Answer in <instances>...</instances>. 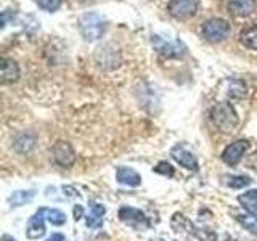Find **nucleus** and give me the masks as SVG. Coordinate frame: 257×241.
Listing matches in <instances>:
<instances>
[{
	"label": "nucleus",
	"instance_id": "nucleus-3",
	"mask_svg": "<svg viewBox=\"0 0 257 241\" xmlns=\"http://www.w3.org/2000/svg\"><path fill=\"white\" fill-rule=\"evenodd\" d=\"M230 24L222 18H211L203 24V36L209 42H219L228 36Z\"/></svg>",
	"mask_w": 257,
	"mask_h": 241
},
{
	"label": "nucleus",
	"instance_id": "nucleus-30",
	"mask_svg": "<svg viewBox=\"0 0 257 241\" xmlns=\"http://www.w3.org/2000/svg\"><path fill=\"white\" fill-rule=\"evenodd\" d=\"M63 191L66 196H76L77 195V193L74 191V188H71V187H63Z\"/></svg>",
	"mask_w": 257,
	"mask_h": 241
},
{
	"label": "nucleus",
	"instance_id": "nucleus-14",
	"mask_svg": "<svg viewBox=\"0 0 257 241\" xmlns=\"http://www.w3.org/2000/svg\"><path fill=\"white\" fill-rule=\"evenodd\" d=\"M255 0H228V10L236 16H247L254 12Z\"/></svg>",
	"mask_w": 257,
	"mask_h": 241
},
{
	"label": "nucleus",
	"instance_id": "nucleus-11",
	"mask_svg": "<svg viewBox=\"0 0 257 241\" xmlns=\"http://www.w3.org/2000/svg\"><path fill=\"white\" fill-rule=\"evenodd\" d=\"M171 227L177 231V233H183V235H188V236H196V230L198 227L193 225V222L185 217L180 212H175L171 219Z\"/></svg>",
	"mask_w": 257,
	"mask_h": 241
},
{
	"label": "nucleus",
	"instance_id": "nucleus-20",
	"mask_svg": "<svg viewBox=\"0 0 257 241\" xmlns=\"http://www.w3.org/2000/svg\"><path fill=\"white\" fill-rule=\"evenodd\" d=\"M241 44L247 48H252V50H257V26H251L244 29L241 32Z\"/></svg>",
	"mask_w": 257,
	"mask_h": 241
},
{
	"label": "nucleus",
	"instance_id": "nucleus-17",
	"mask_svg": "<svg viewBox=\"0 0 257 241\" xmlns=\"http://www.w3.org/2000/svg\"><path fill=\"white\" fill-rule=\"evenodd\" d=\"M225 85H227L228 98H231V100H241L246 95V85L241 82V80L228 79L227 82H225Z\"/></svg>",
	"mask_w": 257,
	"mask_h": 241
},
{
	"label": "nucleus",
	"instance_id": "nucleus-21",
	"mask_svg": "<svg viewBox=\"0 0 257 241\" xmlns=\"http://www.w3.org/2000/svg\"><path fill=\"white\" fill-rule=\"evenodd\" d=\"M251 177L247 175H233V177H228V182L227 185L230 188H235V190H239V188H244V187H249L251 185Z\"/></svg>",
	"mask_w": 257,
	"mask_h": 241
},
{
	"label": "nucleus",
	"instance_id": "nucleus-9",
	"mask_svg": "<svg viewBox=\"0 0 257 241\" xmlns=\"http://www.w3.org/2000/svg\"><path fill=\"white\" fill-rule=\"evenodd\" d=\"M171 155L177 163L183 166L185 169H190V171H196L198 169V161H196L195 155L185 148L183 145H175L171 151Z\"/></svg>",
	"mask_w": 257,
	"mask_h": 241
},
{
	"label": "nucleus",
	"instance_id": "nucleus-7",
	"mask_svg": "<svg viewBox=\"0 0 257 241\" xmlns=\"http://www.w3.org/2000/svg\"><path fill=\"white\" fill-rule=\"evenodd\" d=\"M198 10V0H171L169 13L177 20H187Z\"/></svg>",
	"mask_w": 257,
	"mask_h": 241
},
{
	"label": "nucleus",
	"instance_id": "nucleus-23",
	"mask_svg": "<svg viewBox=\"0 0 257 241\" xmlns=\"http://www.w3.org/2000/svg\"><path fill=\"white\" fill-rule=\"evenodd\" d=\"M156 174H161V175H166V177H172L174 175V167L167 163V161H161L158 163V166L153 169Z\"/></svg>",
	"mask_w": 257,
	"mask_h": 241
},
{
	"label": "nucleus",
	"instance_id": "nucleus-16",
	"mask_svg": "<svg viewBox=\"0 0 257 241\" xmlns=\"http://www.w3.org/2000/svg\"><path fill=\"white\" fill-rule=\"evenodd\" d=\"M36 196L34 190H18L13 191L10 196H8V203H10L12 207H21L26 203H31Z\"/></svg>",
	"mask_w": 257,
	"mask_h": 241
},
{
	"label": "nucleus",
	"instance_id": "nucleus-18",
	"mask_svg": "<svg viewBox=\"0 0 257 241\" xmlns=\"http://www.w3.org/2000/svg\"><path fill=\"white\" fill-rule=\"evenodd\" d=\"M20 77V68L13 60L4 58L2 64V80L4 82H13Z\"/></svg>",
	"mask_w": 257,
	"mask_h": 241
},
{
	"label": "nucleus",
	"instance_id": "nucleus-19",
	"mask_svg": "<svg viewBox=\"0 0 257 241\" xmlns=\"http://www.w3.org/2000/svg\"><path fill=\"white\" fill-rule=\"evenodd\" d=\"M40 209H42L45 219L52 225H55V227H61V225L66 223V214L60 211V209H48V207H40Z\"/></svg>",
	"mask_w": 257,
	"mask_h": 241
},
{
	"label": "nucleus",
	"instance_id": "nucleus-15",
	"mask_svg": "<svg viewBox=\"0 0 257 241\" xmlns=\"http://www.w3.org/2000/svg\"><path fill=\"white\" fill-rule=\"evenodd\" d=\"M238 201L247 214L257 217V190H249L243 195H239Z\"/></svg>",
	"mask_w": 257,
	"mask_h": 241
},
{
	"label": "nucleus",
	"instance_id": "nucleus-1",
	"mask_svg": "<svg viewBox=\"0 0 257 241\" xmlns=\"http://www.w3.org/2000/svg\"><path fill=\"white\" fill-rule=\"evenodd\" d=\"M211 119L222 134H233L239 124V117L230 103H217L211 111Z\"/></svg>",
	"mask_w": 257,
	"mask_h": 241
},
{
	"label": "nucleus",
	"instance_id": "nucleus-26",
	"mask_svg": "<svg viewBox=\"0 0 257 241\" xmlns=\"http://www.w3.org/2000/svg\"><path fill=\"white\" fill-rule=\"evenodd\" d=\"M85 223L88 228H100L103 225V217H98V215H93L92 212L87 215L85 219Z\"/></svg>",
	"mask_w": 257,
	"mask_h": 241
},
{
	"label": "nucleus",
	"instance_id": "nucleus-24",
	"mask_svg": "<svg viewBox=\"0 0 257 241\" xmlns=\"http://www.w3.org/2000/svg\"><path fill=\"white\" fill-rule=\"evenodd\" d=\"M195 238H198L199 241H217L215 231L209 230V228H198Z\"/></svg>",
	"mask_w": 257,
	"mask_h": 241
},
{
	"label": "nucleus",
	"instance_id": "nucleus-28",
	"mask_svg": "<svg viewBox=\"0 0 257 241\" xmlns=\"http://www.w3.org/2000/svg\"><path fill=\"white\" fill-rule=\"evenodd\" d=\"M72 214H74V220H80L84 217V207L80 206V204H76L74 209H72Z\"/></svg>",
	"mask_w": 257,
	"mask_h": 241
},
{
	"label": "nucleus",
	"instance_id": "nucleus-29",
	"mask_svg": "<svg viewBox=\"0 0 257 241\" xmlns=\"http://www.w3.org/2000/svg\"><path fill=\"white\" fill-rule=\"evenodd\" d=\"M45 241H64L63 233H52V236H48Z\"/></svg>",
	"mask_w": 257,
	"mask_h": 241
},
{
	"label": "nucleus",
	"instance_id": "nucleus-4",
	"mask_svg": "<svg viewBox=\"0 0 257 241\" xmlns=\"http://www.w3.org/2000/svg\"><path fill=\"white\" fill-rule=\"evenodd\" d=\"M119 220L128 225V227L137 230H147L148 228V219L140 209H135L131 206H122L119 209Z\"/></svg>",
	"mask_w": 257,
	"mask_h": 241
},
{
	"label": "nucleus",
	"instance_id": "nucleus-5",
	"mask_svg": "<svg viewBox=\"0 0 257 241\" xmlns=\"http://www.w3.org/2000/svg\"><path fill=\"white\" fill-rule=\"evenodd\" d=\"M52 156L53 161L61 167H71L76 163V151L72 150V147L68 142H56L52 148Z\"/></svg>",
	"mask_w": 257,
	"mask_h": 241
},
{
	"label": "nucleus",
	"instance_id": "nucleus-10",
	"mask_svg": "<svg viewBox=\"0 0 257 241\" xmlns=\"http://www.w3.org/2000/svg\"><path fill=\"white\" fill-rule=\"evenodd\" d=\"M45 215L42 212V209H39V211L31 217L29 222H28V227H26V236L29 239H39L45 235Z\"/></svg>",
	"mask_w": 257,
	"mask_h": 241
},
{
	"label": "nucleus",
	"instance_id": "nucleus-13",
	"mask_svg": "<svg viewBox=\"0 0 257 241\" xmlns=\"http://www.w3.org/2000/svg\"><path fill=\"white\" fill-rule=\"evenodd\" d=\"M34 145H36V139H34V135L29 134V132L18 134L13 140L15 150L18 153H21V155H28V153L34 148Z\"/></svg>",
	"mask_w": 257,
	"mask_h": 241
},
{
	"label": "nucleus",
	"instance_id": "nucleus-2",
	"mask_svg": "<svg viewBox=\"0 0 257 241\" xmlns=\"http://www.w3.org/2000/svg\"><path fill=\"white\" fill-rule=\"evenodd\" d=\"M80 32L87 40H98L106 31V20L98 13H85L79 20Z\"/></svg>",
	"mask_w": 257,
	"mask_h": 241
},
{
	"label": "nucleus",
	"instance_id": "nucleus-27",
	"mask_svg": "<svg viewBox=\"0 0 257 241\" xmlns=\"http://www.w3.org/2000/svg\"><path fill=\"white\" fill-rule=\"evenodd\" d=\"M90 212L93 215H98V217H103L104 214H106V207H104L103 204H93L92 209H90Z\"/></svg>",
	"mask_w": 257,
	"mask_h": 241
},
{
	"label": "nucleus",
	"instance_id": "nucleus-8",
	"mask_svg": "<svg viewBox=\"0 0 257 241\" xmlns=\"http://www.w3.org/2000/svg\"><path fill=\"white\" fill-rule=\"evenodd\" d=\"M153 45H155L156 50L166 56V58H179L183 55V47L179 42H167V40L161 39L159 36L153 37Z\"/></svg>",
	"mask_w": 257,
	"mask_h": 241
},
{
	"label": "nucleus",
	"instance_id": "nucleus-31",
	"mask_svg": "<svg viewBox=\"0 0 257 241\" xmlns=\"http://www.w3.org/2000/svg\"><path fill=\"white\" fill-rule=\"evenodd\" d=\"M2 241H16L13 236H8V235H5L4 238H2Z\"/></svg>",
	"mask_w": 257,
	"mask_h": 241
},
{
	"label": "nucleus",
	"instance_id": "nucleus-25",
	"mask_svg": "<svg viewBox=\"0 0 257 241\" xmlns=\"http://www.w3.org/2000/svg\"><path fill=\"white\" fill-rule=\"evenodd\" d=\"M39 7L42 8V10H47V12H55L56 8L60 7L61 0H37Z\"/></svg>",
	"mask_w": 257,
	"mask_h": 241
},
{
	"label": "nucleus",
	"instance_id": "nucleus-6",
	"mask_svg": "<svg viewBox=\"0 0 257 241\" xmlns=\"http://www.w3.org/2000/svg\"><path fill=\"white\" fill-rule=\"evenodd\" d=\"M247 148H249V142L247 140L233 142L222 151V161L225 164H228V166H236L239 161L243 159Z\"/></svg>",
	"mask_w": 257,
	"mask_h": 241
},
{
	"label": "nucleus",
	"instance_id": "nucleus-22",
	"mask_svg": "<svg viewBox=\"0 0 257 241\" xmlns=\"http://www.w3.org/2000/svg\"><path fill=\"white\" fill-rule=\"evenodd\" d=\"M236 220L243 225L246 230H249L254 235H257V217L247 214V215H236Z\"/></svg>",
	"mask_w": 257,
	"mask_h": 241
},
{
	"label": "nucleus",
	"instance_id": "nucleus-12",
	"mask_svg": "<svg viewBox=\"0 0 257 241\" xmlns=\"http://www.w3.org/2000/svg\"><path fill=\"white\" fill-rule=\"evenodd\" d=\"M116 180L122 185H127V187H140L142 183V177L140 174L134 171L132 167H124L120 166L116 171Z\"/></svg>",
	"mask_w": 257,
	"mask_h": 241
}]
</instances>
